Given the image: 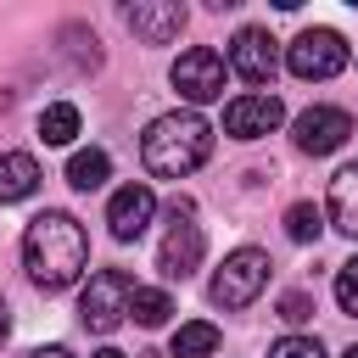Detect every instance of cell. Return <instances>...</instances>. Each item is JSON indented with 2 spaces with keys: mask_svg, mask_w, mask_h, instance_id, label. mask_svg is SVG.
<instances>
[{
  "mask_svg": "<svg viewBox=\"0 0 358 358\" xmlns=\"http://www.w3.org/2000/svg\"><path fill=\"white\" fill-rule=\"evenodd\" d=\"M22 263H28V280L39 291H67L84 263H90V241H84V224L73 213H56L45 207L39 218H28V235H22Z\"/></svg>",
  "mask_w": 358,
  "mask_h": 358,
  "instance_id": "obj_1",
  "label": "cell"
},
{
  "mask_svg": "<svg viewBox=\"0 0 358 358\" xmlns=\"http://www.w3.org/2000/svg\"><path fill=\"white\" fill-rule=\"evenodd\" d=\"M207 151H213V129H207L201 112H168V117H157V123L145 129V140H140V157H145V168H151L157 179H185V173H196V168L207 162Z\"/></svg>",
  "mask_w": 358,
  "mask_h": 358,
  "instance_id": "obj_2",
  "label": "cell"
},
{
  "mask_svg": "<svg viewBox=\"0 0 358 358\" xmlns=\"http://www.w3.org/2000/svg\"><path fill=\"white\" fill-rule=\"evenodd\" d=\"M129 302H134V280H129L123 268H101V274H90V285H84V296H78V319H84V330H95V336H112V330L123 324Z\"/></svg>",
  "mask_w": 358,
  "mask_h": 358,
  "instance_id": "obj_3",
  "label": "cell"
},
{
  "mask_svg": "<svg viewBox=\"0 0 358 358\" xmlns=\"http://www.w3.org/2000/svg\"><path fill=\"white\" fill-rule=\"evenodd\" d=\"M263 285H268V252L241 246V252H229V257H224V268L213 274L207 296H213L218 308H252Z\"/></svg>",
  "mask_w": 358,
  "mask_h": 358,
  "instance_id": "obj_4",
  "label": "cell"
},
{
  "mask_svg": "<svg viewBox=\"0 0 358 358\" xmlns=\"http://www.w3.org/2000/svg\"><path fill=\"white\" fill-rule=\"evenodd\" d=\"M285 67L296 78H336L347 67V39L336 28H302L285 50Z\"/></svg>",
  "mask_w": 358,
  "mask_h": 358,
  "instance_id": "obj_5",
  "label": "cell"
},
{
  "mask_svg": "<svg viewBox=\"0 0 358 358\" xmlns=\"http://www.w3.org/2000/svg\"><path fill=\"white\" fill-rule=\"evenodd\" d=\"M168 213H173V229L162 235L157 268H162L168 280H190V274H196V263H201V246H207V241H201V224H190V213H196V207H190L185 196H179Z\"/></svg>",
  "mask_w": 358,
  "mask_h": 358,
  "instance_id": "obj_6",
  "label": "cell"
},
{
  "mask_svg": "<svg viewBox=\"0 0 358 358\" xmlns=\"http://www.w3.org/2000/svg\"><path fill=\"white\" fill-rule=\"evenodd\" d=\"M173 90L190 101V106H207L224 95V56L213 45H190L179 62H173Z\"/></svg>",
  "mask_w": 358,
  "mask_h": 358,
  "instance_id": "obj_7",
  "label": "cell"
},
{
  "mask_svg": "<svg viewBox=\"0 0 358 358\" xmlns=\"http://www.w3.org/2000/svg\"><path fill=\"white\" fill-rule=\"evenodd\" d=\"M291 134H296V151H308V157H330L336 145H347L352 117H347L341 106H308V112L291 123Z\"/></svg>",
  "mask_w": 358,
  "mask_h": 358,
  "instance_id": "obj_8",
  "label": "cell"
},
{
  "mask_svg": "<svg viewBox=\"0 0 358 358\" xmlns=\"http://www.w3.org/2000/svg\"><path fill=\"white\" fill-rule=\"evenodd\" d=\"M285 123V106H280V95H235L229 106H224V129L235 134V140H257V134H274Z\"/></svg>",
  "mask_w": 358,
  "mask_h": 358,
  "instance_id": "obj_9",
  "label": "cell"
},
{
  "mask_svg": "<svg viewBox=\"0 0 358 358\" xmlns=\"http://www.w3.org/2000/svg\"><path fill=\"white\" fill-rule=\"evenodd\" d=\"M123 22L134 28V39L168 45V39L185 28V6H179V0H134V6L123 11Z\"/></svg>",
  "mask_w": 358,
  "mask_h": 358,
  "instance_id": "obj_10",
  "label": "cell"
},
{
  "mask_svg": "<svg viewBox=\"0 0 358 358\" xmlns=\"http://www.w3.org/2000/svg\"><path fill=\"white\" fill-rule=\"evenodd\" d=\"M229 67H235L246 84H268V78H274V67H280L268 28H241V34H235V45H229Z\"/></svg>",
  "mask_w": 358,
  "mask_h": 358,
  "instance_id": "obj_11",
  "label": "cell"
},
{
  "mask_svg": "<svg viewBox=\"0 0 358 358\" xmlns=\"http://www.w3.org/2000/svg\"><path fill=\"white\" fill-rule=\"evenodd\" d=\"M151 213H157L151 185H123V190L112 196V207H106V224H112V235H117V241H140V235H145V224H151Z\"/></svg>",
  "mask_w": 358,
  "mask_h": 358,
  "instance_id": "obj_12",
  "label": "cell"
},
{
  "mask_svg": "<svg viewBox=\"0 0 358 358\" xmlns=\"http://www.w3.org/2000/svg\"><path fill=\"white\" fill-rule=\"evenodd\" d=\"M330 218L341 235L358 241V162H347L336 179H330Z\"/></svg>",
  "mask_w": 358,
  "mask_h": 358,
  "instance_id": "obj_13",
  "label": "cell"
},
{
  "mask_svg": "<svg viewBox=\"0 0 358 358\" xmlns=\"http://www.w3.org/2000/svg\"><path fill=\"white\" fill-rule=\"evenodd\" d=\"M39 185V162L28 151H0V201H22Z\"/></svg>",
  "mask_w": 358,
  "mask_h": 358,
  "instance_id": "obj_14",
  "label": "cell"
},
{
  "mask_svg": "<svg viewBox=\"0 0 358 358\" xmlns=\"http://www.w3.org/2000/svg\"><path fill=\"white\" fill-rule=\"evenodd\" d=\"M106 179H112V157H106L101 145L78 151V157L67 162V185H73V190H101Z\"/></svg>",
  "mask_w": 358,
  "mask_h": 358,
  "instance_id": "obj_15",
  "label": "cell"
},
{
  "mask_svg": "<svg viewBox=\"0 0 358 358\" xmlns=\"http://www.w3.org/2000/svg\"><path fill=\"white\" fill-rule=\"evenodd\" d=\"M213 352H218V324L196 319V324L173 330V358H213Z\"/></svg>",
  "mask_w": 358,
  "mask_h": 358,
  "instance_id": "obj_16",
  "label": "cell"
},
{
  "mask_svg": "<svg viewBox=\"0 0 358 358\" xmlns=\"http://www.w3.org/2000/svg\"><path fill=\"white\" fill-rule=\"evenodd\" d=\"M73 134H78V106L73 101H56V106L39 112V140L45 145H67Z\"/></svg>",
  "mask_w": 358,
  "mask_h": 358,
  "instance_id": "obj_17",
  "label": "cell"
},
{
  "mask_svg": "<svg viewBox=\"0 0 358 358\" xmlns=\"http://www.w3.org/2000/svg\"><path fill=\"white\" fill-rule=\"evenodd\" d=\"M129 313H134L145 330H157V324H168L173 302H168V291H157V285H134V302H129Z\"/></svg>",
  "mask_w": 358,
  "mask_h": 358,
  "instance_id": "obj_18",
  "label": "cell"
},
{
  "mask_svg": "<svg viewBox=\"0 0 358 358\" xmlns=\"http://www.w3.org/2000/svg\"><path fill=\"white\" fill-rule=\"evenodd\" d=\"M319 229H324V213H319L313 201H296V207L285 213V235H291L296 246H308V241H319Z\"/></svg>",
  "mask_w": 358,
  "mask_h": 358,
  "instance_id": "obj_19",
  "label": "cell"
},
{
  "mask_svg": "<svg viewBox=\"0 0 358 358\" xmlns=\"http://www.w3.org/2000/svg\"><path fill=\"white\" fill-rule=\"evenodd\" d=\"M336 302L358 319V257H347V263L336 268Z\"/></svg>",
  "mask_w": 358,
  "mask_h": 358,
  "instance_id": "obj_20",
  "label": "cell"
},
{
  "mask_svg": "<svg viewBox=\"0 0 358 358\" xmlns=\"http://www.w3.org/2000/svg\"><path fill=\"white\" fill-rule=\"evenodd\" d=\"M268 358H324V347H319L313 336H280V341L268 347Z\"/></svg>",
  "mask_w": 358,
  "mask_h": 358,
  "instance_id": "obj_21",
  "label": "cell"
},
{
  "mask_svg": "<svg viewBox=\"0 0 358 358\" xmlns=\"http://www.w3.org/2000/svg\"><path fill=\"white\" fill-rule=\"evenodd\" d=\"M280 319H285V324L313 319V296H308V291H285V296H280Z\"/></svg>",
  "mask_w": 358,
  "mask_h": 358,
  "instance_id": "obj_22",
  "label": "cell"
},
{
  "mask_svg": "<svg viewBox=\"0 0 358 358\" xmlns=\"http://www.w3.org/2000/svg\"><path fill=\"white\" fill-rule=\"evenodd\" d=\"M28 358H73V352H67V347H34Z\"/></svg>",
  "mask_w": 358,
  "mask_h": 358,
  "instance_id": "obj_23",
  "label": "cell"
},
{
  "mask_svg": "<svg viewBox=\"0 0 358 358\" xmlns=\"http://www.w3.org/2000/svg\"><path fill=\"white\" fill-rule=\"evenodd\" d=\"M11 336V313H6V302H0V341Z\"/></svg>",
  "mask_w": 358,
  "mask_h": 358,
  "instance_id": "obj_24",
  "label": "cell"
},
{
  "mask_svg": "<svg viewBox=\"0 0 358 358\" xmlns=\"http://www.w3.org/2000/svg\"><path fill=\"white\" fill-rule=\"evenodd\" d=\"M95 358H123V352H117V347H106V352H95Z\"/></svg>",
  "mask_w": 358,
  "mask_h": 358,
  "instance_id": "obj_25",
  "label": "cell"
},
{
  "mask_svg": "<svg viewBox=\"0 0 358 358\" xmlns=\"http://www.w3.org/2000/svg\"><path fill=\"white\" fill-rule=\"evenodd\" d=\"M341 358H358V347H347V352H341Z\"/></svg>",
  "mask_w": 358,
  "mask_h": 358,
  "instance_id": "obj_26",
  "label": "cell"
}]
</instances>
